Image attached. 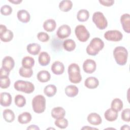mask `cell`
<instances>
[{
    "mask_svg": "<svg viewBox=\"0 0 130 130\" xmlns=\"http://www.w3.org/2000/svg\"><path fill=\"white\" fill-rule=\"evenodd\" d=\"M113 56L118 65L124 66L127 62L128 52L124 47L117 46L113 50Z\"/></svg>",
    "mask_w": 130,
    "mask_h": 130,
    "instance_id": "7a4b0ae2",
    "label": "cell"
},
{
    "mask_svg": "<svg viewBox=\"0 0 130 130\" xmlns=\"http://www.w3.org/2000/svg\"><path fill=\"white\" fill-rule=\"evenodd\" d=\"M15 61L14 59L10 56H5L2 60V68L7 72H9L14 68Z\"/></svg>",
    "mask_w": 130,
    "mask_h": 130,
    "instance_id": "7c38bea8",
    "label": "cell"
},
{
    "mask_svg": "<svg viewBox=\"0 0 130 130\" xmlns=\"http://www.w3.org/2000/svg\"><path fill=\"white\" fill-rule=\"evenodd\" d=\"M19 73L21 77L24 78H30L33 74V71L31 68L27 69L22 67L19 69Z\"/></svg>",
    "mask_w": 130,
    "mask_h": 130,
    "instance_id": "e575fe53",
    "label": "cell"
},
{
    "mask_svg": "<svg viewBox=\"0 0 130 130\" xmlns=\"http://www.w3.org/2000/svg\"><path fill=\"white\" fill-rule=\"evenodd\" d=\"M31 114L27 112H24L19 114L18 117V121L21 124H26L31 120Z\"/></svg>",
    "mask_w": 130,
    "mask_h": 130,
    "instance_id": "484cf974",
    "label": "cell"
},
{
    "mask_svg": "<svg viewBox=\"0 0 130 130\" xmlns=\"http://www.w3.org/2000/svg\"><path fill=\"white\" fill-rule=\"evenodd\" d=\"M13 33L10 30L7 29V27L3 24L0 25V39L4 42L11 41L13 38Z\"/></svg>",
    "mask_w": 130,
    "mask_h": 130,
    "instance_id": "9c48e42d",
    "label": "cell"
},
{
    "mask_svg": "<svg viewBox=\"0 0 130 130\" xmlns=\"http://www.w3.org/2000/svg\"><path fill=\"white\" fill-rule=\"evenodd\" d=\"M3 115L5 120L9 123L13 122L14 120L15 117L14 112L11 109H6L4 110L3 112Z\"/></svg>",
    "mask_w": 130,
    "mask_h": 130,
    "instance_id": "4316f807",
    "label": "cell"
},
{
    "mask_svg": "<svg viewBox=\"0 0 130 130\" xmlns=\"http://www.w3.org/2000/svg\"><path fill=\"white\" fill-rule=\"evenodd\" d=\"M129 129V127L128 125H123L121 128L120 129Z\"/></svg>",
    "mask_w": 130,
    "mask_h": 130,
    "instance_id": "ee69618b",
    "label": "cell"
},
{
    "mask_svg": "<svg viewBox=\"0 0 130 130\" xmlns=\"http://www.w3.org/2000/svg\"><path fill=\"white\" fill-rule=\"evenodd\" d=\"M100 3L106 7H110L112 6L114 3V1L113 0H102V1H99Z\"/></svg>",
    "mask_w": 130,
    "mask_h": 130,
    "instance_id": "60d3db41",
    "label": "cell"
},
{
    "mask_svg": "<svg viewBox=\"0 0 130 130\" xmlns=\"http://www.w3.org/2000/svg\"><path fill=\"white\" fill-rule=\"evenodd\" d=\"M104 117L105 119L109 121H114L116 120L118 117V112L112 108H109L105 111Z\"/></svg>",
    "mask_w": 130,
    "mask_h": 130,
    "instance_id": "603a6c76",
    "label": "cell"
},
{
    "mask_svg": "<svg viewBox=\"0 0 130 130\" xmlns=\"http://www.w3.org/2000/svg\"><path fill=\"white\" fill-rule=\"evenodd\" d=\"M55 125L58 127L62 129L66 128L68 125V121L64 118H61L56 119L54 122Z\"/></svg>",
    "mask_w": 130,
    "mask_h": 130,
    "instance_id": "8d00e7d4",
    "label": "cell"
},
{
    "mask_svg": "<svg viewBox=\"0 0 130 130\" xmlns=\"http://www.w3.org/2000/svg\"><path fill=\"white\" fill-rule=\"evenodd\" d=\"M58 6L61 11L63 12H68L72 9L73 3L70 0H63L59 3Z\"/></svg>",
    "mask_w": 130,
    "mask_h": 130,
    "instance_id": "83f0119b",
    "label": "cell"
},
{
    "mask_svg": "<svg viewBox=\"0 0 130 130\" xmlns=\"http://www.w3.org/2000/svg\"><path fill=\"white\" fill-rule=\"evenodd\" d=\"M39 63L42 66H47L50 61V57L47 52H41L38 57Z\"/></svg>",
    "mask_w": 130,
    "mask_h": 130,
    "instance_id": "ffe728a7",
    "label": "cell"
},
{
    "mask_svg": "<svg viewBox=\"0 0 130 130\" xmlns=\"http://www.w3.org/2000/svg\"><path fill=\"white\" fill-rule=\"evenodd\" d=\"M92 21L99 29H105L108 26V21L103 13L98 11L93 13L92 15Z\"/></svg>",
    "mask_w": 130,
    "mask_h": 130,
    "instance_id": "8992f818",
    "label": "cell"
},
{
    "mask_svg": "<svg viewBox=\"0 0 130 130\" xmlns=\"http://www.w3.org/2000/svg\"><path fill=\"white\" fill-rule=\"evenodd\" d=\"M51 114L53 118L57 119L64 117L66 115V111L62 107H57L51 110Z\"/></svg>",
    "mask_w": 130,
    "mask_h": 130,
    "instance_id": "e0dca14e",
    "label": "cell"
},
{
    "mask_svg": "<svg viewBox=\"0 0 130 130\" xmlns=\"http://www.w3.org/2000/svg\"><path fill=\"white\" fill-rule=\"evenodd\" d=\"M87 120L89 123L94 125H99L102 122L101 117L96 113H90L87 117Z\"/></svg>",
    "mask_w": 130,
    "mask_h": 130,
    "instance_id": "9a60e30c",
    "label": "cell"
},
{
    "mask_svg": "<svg viewBox=\"0 0 130 130\" xmlns=\"http://www.w3.org/2000/svg\"><path fill=\"white\" fill-rule=\"evenodd\" d=\"M75 33L79 41L82 42L87 41L90 37V33L83 25H77L75 27Z\"/></svg>",
    "mask_w": 130,
    "mask_h": 130,
    "instance_id": "52a82bcc",
    "label": "cell"
},
{
    "mask_svg": "<svg viewBox=\"0 0 130 130\" xmlns=\"http://www.w3.org/2000/svg\"><path fill=\"white\" fill-rule=\"evenodd\" d=\"M69 79L73 83H79L82 80V76L80 74V67L78 64L72 63L68 67V69Z\"/></svg>",
    "mask_w": 130,
    "mask_h": 130,
    "instance_id": "3957f363",
    "label": "cell"
},
{
    "mask_svg": "<svg viewBox=\"0 0 130 130\" xmlns=\"http://www.w3.org/2000/svg\"><path fill=\"white\" fill-rule=\"evenodd\" d=\"M76 46V43L72 39H67L63 43L64 49L68 51H73L75 49Z\"/></svg>",
    "mask_w": 130,
    "mask_h": 130,
    "instance_id": "d6a6232c",
    "label": "cell"
},
{
    "mask_svg": "<svg viewBox=\"0 0 130 130\" xmlns=\"http://www.w3.org/2000/svg\"><path fill=\"white\" fill-rule=\"evenodd\" d=\"M111 107L112 109L118 112L120 111L123 107V104L122 101L118 98L114 99L112 100L111 104Z\"/></svg>",
    "mask_w": 130,
    "mask_h": 130,
    "instance_id": "1f68e13d",
    "label": "cell"
},
{
    "mask_svg": "<svg viewBox=\"0 0 130 130\" xmlns=\"http://www.w3.org/2000/svg\"><path fill=\"white\" fill-rule=\"evenodd\" d=\"M71 33V28L70 26L66 24H63L60 26L56 32L57 37L61 39H63L68 38Z\"/></svg>",
    "mask_w": 130,
    "mask_h": 130,
    "instance_id": "30bf717a",
    "label": "cell"
},
{
    "mask_svg": "<svg viewBox=\"0 0 130 130\" xmlns=\"http://www.w3.org/2000/svg\"><path fill=\"white\" fill-rule=\"evenodd\" d=\"M9 1L13 4H20V3L22 2V0H9Z\"/></svg>",
    "mask_w": 130,
    "mask_h": 130,
    "instance_id": "7bdbcfd3",
    "label": "cell"
},
{
    "mask_svg": "<svg viewBox=\"0 0 130 130\" xmlns=\"http://www.w3.org/2000/svg\"><path fill=\"white\" fill-rule=\"evenodd\" d=\"M104 47V43L100 38H94L87 46L86 51L88 55L95 56L103 49Z\"/></svg>",
    "mask_w": 130,
    "mask_h": 130,
    "instance_id": "6da1fadb",
    "label": "cell"
},
{
    "mask_svg": "<svg viewBox=\"0 0 130 130\" xmlns=\"http://www.w3.org/2000/svg\"><path fill=\"white\" fill-rule=\"evenodd\" d=\"M43 26L46 31L51 32L55 30L56 26V23L54 19H48L44 21Z\"/></svg>",
    "mask_w": 130,
    "mask_h": 130,
    "instance_id": "44dd1931",
    "label": "cell"
},
{
    "mask_svg": "<svg viewBox=\"0 0 130 130\" xmlns=\"http://www.w3.org/2000/svg\"><path fill=\"white\" fill-rule=\"evenodd\" d=\"M104 38L108 41L118 42L122 40L123 35L118 30H110L104 34Z\"/></svg>",
    "mask_w": 130,
    "mask_h": 130,
    "instance_id": "ba28073f",
    "label": "cell"
},
{
    "mask_svg": "<svg viewBox=\"0 0 130 130\" xmlns=\"http://www.w3.org/2000/svg\"><path fill=\"white\" fill-rule=\"evenodd\" d=\"M78 88L73 85L67 86L65 88V93L66 95L69 97H74L78 93Z\"/></svg>",
    "mask_w": 130,
    "mask_h": 130,
    "instance_id": "d4e9b609",
    "label": "cell"
},
{
    "mask_svg": "<svg viewBox=\"0 0 130 130\" xmlns=\"http://www.w3.org/2000/svg\"><path fill=\"white\" fill-rule=\"evenodd\" d=\"M21 63L23 67L30 69L35 64V59L31 56H26L22 58Z\"/></svg>",
    "mask_w": 130,
    "mask_h": 130,
    "instance_id": "f1b7e54d",
    "label": "cell"
},
{
    "mask_svg": "<svg viewBox=\"0 0 130 130\" xmlns=\"http://www.w3.org/2000/svg\"><path fill=\"white\" fill-rule=\"evenodd\" d=\"M37 77L40 82L44 83L50 80L51 78V75L48 71L46 70H42L38 72Z\"/></svg>",
    "mask_w": 130,
    "mask_h": 130,
    "instance_id": "cb8c5ba5",
    "label": "cell"
},
{
    "mask_svg": "<svg viewBox=\"0 0 130 130\" xmlns=\"http://www.w3.org/2000/svg\"><path fill=\"white\" fill-rule=\"evenodd\" d=\"M51 69L53 74L59 75L62 74L64 72V66L61 62L55 61L52 63Z\"/></svg>",
    "mask_w": 130,
    "mask_h": 130,
    "instance_id": "5bb4252c",
    "label": "cell"
},
{
    "mask_svg": "<svg viewBox=\"0 0 130 130\" xmlns=\"http://www.w3.org/2000/svg\"><path fill=\"white\" fill-rule=\"evenodd\" d=\"M82 129H97V128H92V127H89L88 126H85V127H82Z\"/></svg>",
    "mask_w": 130,
    "mask_h": 130,
    "instance_id": "f6af8a7d",
    "label": "cell"
},
{
    "mask_svg": "<svg viewBox=\"0 0 130 130\" xmlns=\"http://www.w3.org/2000/svg\"><path fill=\"white\" fill-rule=\"evenodd\" d=\"M32 107L34 111L36 113L44 112L46 108V99L41 94L35 96L32 100Z\"/></svg>",
    "mask_w": 130,
    "mask_h": 130,
    "instance_id": "277c9868",
    "label": "cell"
},
{
    "mask_svg": "<svg viewBox=\"0 0 130 130\" xmlns=\"http://www.w3.org/2000/svg\"><path fill=\"white\" fill-rule=\"evenodd\" d=\"M28 129H35V130H39L40 129V128L37 126V125H34V124H32V125H29L28 127H27V130H28Z\"/></svg>",
    "mask_w": 130,
    "mask_h": 130,
    "instance_id": "b9f144b4",
    "label": "cell"
},
{
    "mask_svg": "<svg viewBox=\"0 0 130 130\" xmlns=\"http://www.w3.org/2000/svg\"><path fill=\"white\" fill-rule=\"evenodd\" d=\"M89 17V13L86 9L80 10L77 14V18L80 22H85L87 21Z\"/></svg>",
    "mask_w": 130,
    "mask_h": 130,
    "instance_id": "f546056e",
    "label": "cell"
},
{
    "mask_svg": "<svg viewBox=\"0 0 130 130\" xmlns=\"http://www.w3.org/2000/svg\"><path fill=\"white\" fill-rule=\"evenodd\" d=\"M12 103L11 95L6 92H3L1 94V105L3 107L9 106Z\"/></svg>",
    "mask_w": 130,
    "mask_h": 130,
    "instance_id": "2e32d148",
    "label": "cell"
},
{
    "mask_svg": "<svg viewBox=\"0 0 130 130\" xmlns=\"http://www.w3.org/2000/svg\"><path fill=\"white\" fill-rule=\"evenodd\" d=\"M120 22L124 31L128 34L130 32V15L125 13L120 17Z\"/></svg>",
    "mask_w": 130,
    "mask_h": 130,
    "instance_id": "4fadbf2b",
    "label": "cell"
},
{
    "mask_svg": "<svg viewBox=\"0 0 130 130\" xmlns=\"http://www.w3.org/2000/svg\"><path fill=\"white\" fill-rule=\"evenodd\" d=\"M121 119L126 122L130 121V109L126 108L124 109L121 114Z\"/></svg>",
    "mask_w": 130,
    "mask_h": 130,
    "instance_id": "ab89813d",
    "label": "cell"
},
{
    "mask_svg": "<svg viewBox=\"0 0 130 130\" xmlns=\"http://www.w3.org/2000/svg\"><path fill=\"white\" fill-rule=\"evenodd\" d=\"M18 20L23 23H27L29 21L30 16L29 13L25 10H19L17 14Z\"/></svg>",
    "mask_w": 130,
    "mask_h": 130,
    "instance_id": "d6986e66",
    "label": "cell"
},
{
    "mask_svg": "<svg viewBox=\"0 0 130 130\" xmlns=\"http://www.w3.org/2000/svg\"><path fill=\"white\" fill-rule=\"evenodd\" d=\"M11 81L8 75H0V87L2 88H7L10 85Z\"/></svg>",
    "mask_w": 130,
    "mask_h": 130,
    "instance_id": "836d02e7",
    "label": "cell"
},
{
    "mask_svg": "<svg viewBox=\"0 0 130 130\" xmlns=\"http://www.w3.org/2000/svg\"><path fill=\"white\" fill-rule=\"evenodd\" d=\"M96 68V64L95 61L91 59H86L83 63V69L84 71L87 74L93 73Z\"/></svg>",
    "mask_w": 130,
    "mask_h": 130,
    "instance_id": "8fae6325",
    "label": "cell"
},
{
    "mask_svg": "<svg viewBox=\"0 0 130 130\" xmlns=\"http://www.w3.org/2000/svg\"><path fill=\"white\" fill-rule=\"evenodd\" d=\"M41 49V46L37 43H30L27 45L26 47V49L27 52L33 55H38Z\"/></svg>",
    "mask_w": 130,
    "mask_h": 130,
    "instance_id": "7402d4cb",
    "label": "cell"
},
{
    "mask_svg": "<svg viewBox=\"0 0 130 130\" xmlns=\"http://www.w3.org/2000/svg\"><path fill=\"white\" fill-rule=\"evenodd\" d=\"M99 84L98 79L94 77H89L84 81L85 86L89 89L96 88Z\"/></svg>",
    "mask_w": 130,
    "mask_h": 130,
    "instance_id": "ac0fdd59",
    "label": "cell"
},
{
    "mask_svg": "<svg viewBox=\"0 0 130 130\" xmlns=\"http://www.w3.org/2000/svg\"><path fill=\"white\" fill-rule=\"evenodd\" d=\"M37 38L39 41L42 42H47L49 41L50 37L47 33L42 31L38 34Z\"/></svg>",
    "mask_w": 130,
    "mask_h": 130,
    "instance_id": "f35d334b",
    "label": "cell"
},
{
    "mask_svg": "<svg viewBox=\"0 0 130 130\" xmlns=\"http://www.w3.org/2000/svg\"><path fill=\"white\" fill-rule=\"evenodd\" d=\"M14 88L19 91H22L26 93H31L35 90L34 85L30 82L18 80L14 84Z\"/></svg>",
    "mask_w": 130,
    "mask_h": 130,
    "instance_id": "5b68a950",
    "label": "cell"
},
{
    "mask_svg": "<svg viewBox=\"0 0 130 130\" xmlns=\"http://www.w3.org/2000/svg\"><path fill=\"white\" fill-rule=\"evenodd\" d=\"M12 8L9 5H3L1 8V13L2 15L7 16L10 15L12 12Z\"/></svg>",
    "mask_w": 130,
    "mask_h": 130,
    "instance_id": "74e56055",
    "label": "cell"
},
{
    "mask_svg": "<svg viewBox=\"0 0 130 130\" xmlns=\"http://www.w3.org/2000/svg\"><path fill=\"white\" fill-rule=\"evenodd\" d=\"M14 102L15 105L18 107H23L26 104V99L24 96L21 94L16 95L15 97Z\"/></svg>",
    "mask_w": 130,
    "mask_h": 130,
    "instance_id": "d590c367",
    "label": "cell"
},
{
    "mask_svg": "<svg viewBox=\"0 0 130 130\" xmlns=\"http://www.w3.org/2000/svg\"><path fill=\"white\" fill-rule=\"evenodd\" d=\"M56 87L53 84H49L46 86L44 89V94L48 97H52L54 96L56 94Z\"/></svg>",
    "mask_w": 130,
    "mask_h": 130,
    "instance_id": "4dcf8cb0",
    "label": "cell"
}]
</instances>
